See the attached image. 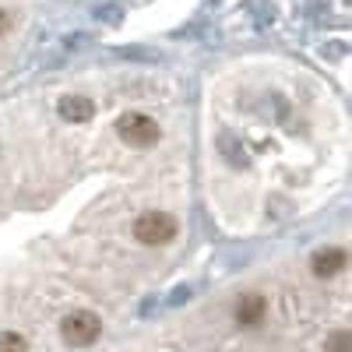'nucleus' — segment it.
I'll list each match as a JSON object with an SVG mask.
<instances>
[{"label": "nucleus", "mask_w": 352, "mask_h": 352, "mask_svg": "<svg viewBox=\"0 0 352 352\" xmlns=\"http://www.w3.org/2000/svg\"><path fill=\"white\" fill-rule=\"evenodd\" d=\"M78 8H116V4H134V0H67Z\"/></svg>", "instance_id": "nucleus-5"}, {"label": "nucleus", "mask_w": 352, "mask_h": 352, "mask_svg": "<svg viewBox=\"0 0 352 352\" xmlns=\"http://www.w3.org/2000/svg\"><path fill=\"white\" fill-rule=\"evenodd\" d=\"M194 152L208 236L292 240L345 194V88L300 53H232L194 74Z\"/></svg>", "instance_id": "nucleus-2"}, {"label": "nucleus", "mask_w": 352, "mask_h": 352, "mask_svg": "<svg viewBox=\"0 0 352 352\" xmlns=\"http://www.w3.org/2000/svg\"><path fill=\"white\" fill-rule=\"evenodd\" d=\"M43 28L46 0H0V92L36 71Z\"/></svg>", "instance_id": "nucleus-4"}, {"label": "nucleus", "mask_w": 352, "mask_h": 352, "mask_svg": "<svg viewBox=\"0 0 352 352\" xmlns=\"http://www.w3.org/2000/svg\"><path fill=\"white\" fill-rule=\"evenodd\" d=\"M99 352H352L345 219L184 289Z\"/></svg>", "instance_id": "nucleus-3"}, {"label": "nucleus", "mask_w": 352, "mask_h": 352, "mask_svg": "<svg viewBox=\"0 0 352 352\" xmlns=\"http://www.w3.org/2000/svg\"><path fill=\"white\" fill-rule=\"evenodd\" d=\"M208 236L194 71L92 53L0 92V352H99L190 289Z\"/></svg>", "instance_id": "nucleus-1"}, {"label": "nucleus", "mask_w": 352, "mask_h": 352, "mask_svg": "<svg viewBox=\"0 0 352 352\" xmlns=\"http://www.w3.org/2000/svg\"><path fill=\"white\" fill-rule=\"evenodd\" d=\"M324 4H328V14H335V18H338V25H345V18H342V14H338L335 8H331V0H324Z\"/></svg>", "instance_id": "nucleus-6"}]
</instances>
